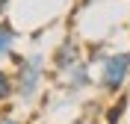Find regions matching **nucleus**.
Masks as SVG:
<instances>
[{
  "instance_id": "obj_8",
  "label": "nucleus",
  "mask_w": 130,
  "mask_h": 124,
  "mask_svg": "<svg viewBox=\"0 0 130 124\" xmlns=\"http://www.w3.org/2000/svg\"><path fill=\"white\" fill-rule=\"evenodd\" d=\"M6 3H9V0H0V12H3V9H6Z\"/></svg>"
},
{
  "instance_id": "obj_7",
  "label": "nucleus",
  "mask_w": 130,
  "mask_h": 124,
  "mask_svg": "<svg viewBox=\"0 0 130 124\" xmlns=\"http://www.w3.org/2000/svg\"><path fill=\"white\" fill-rule=\"evenodd\" d=\"M0 124H21L18 118H9V115H0Z\"/></svg>"
},
{
  "instance_id": "obj_5",
  "label": "nucleus",
  "mask_w": 130,
  "mask_h": 124,
  "mask_svg": "<svg viewBox=\"0 0 130 124\" xmlns=\"http://www.w3.org/2000/svg\"><path fill=\"white\" fill-rule=\"evenodd\" d=\"M15 41H18V33H15L9 24H0V62L12 56V50H15Z\"/></svg>"
},
{
  "instance_id": "obj_4",
  "label": "nucleus",
  "mask_w": 130,
  "mask_h": 124,
  "mask_svg": "<svg viewBox=\"0 0 130 124\" xmlns=\"http://www.w3.org/2000/svg\"><path fill=\"white\" fill-rule=\"evenodd\" d=\"M80 59H83L80 44H77L74 39H65L62 44L56 47V53H53V68H56V71H62V68L74 65V62H80Z\"/></svg>"
},
{
  "instance_id": "obj_2",
  "label": "nucleus",
  "mask_w": 130,
  "mask_h": 124,
  "mask_svg": "<svg viewBox=\"0 0 130 124\" xmlns=\"http://www.w3.org/2000/svg\"><path fill=\"white\" fill-rule=\"evenodd\" d=\"M130 77V50H118L101 59V89L115 95L118 89H124V83Z\"/></svg>"
},
{
  "instance_id": "obj_9",
  "label": "nucleus",
  "mask_w": 130,
  "mask_h": 124,
  "mask_svg": "<svg viewBox=\"0 0 130 124\" xmlns=\"http://www.w3.org/2000/svg\"><path fill=\"white\" fill-rule=\"evenodd\" d=\"M80 3H83V6H92V3H95V0H80Z\"/></svg>"
},
{
  "instance_id": "obj_6",
  "label": "nucleus",
  "mask_w": 130,
  "mask_h": 124,
  "mask_svg": "<svg viewBox=\"0 0 130 124\" xmlns=\"http://www.w3.org/2000/svg\"><path fill=\"white\" fill-rule=\"evenodd\" d=\"M12 95H15V74L0 68V103H6Z\"/></svg>"
},
{
  "instance_id": "obj_1",
  "label": "nucleus",
  "mask_w": 130,
  "mask_h": 124,
  "mask_svg": "<svg viewBox=\"0 0 130 124\" xmlns=\"http://www.w3.org/2000/svg\"><path fill=\"white\" fill-rule=\"evenodd\" d=\"M44 80V56L41 53H30V56L18 59V71H15V95L21 100H32L41 89Z\"/></svg>"
},
{
  "instance_id": "obj_3",
  "label": "nucleus",
  "mask_w": 130,
  "mask_h": 124,
  "mask_svg": "<svg viewBox=\"0 0 130 124\" xmlns=\"http://www.w3.org/2000/svg\"><path fill=\"white\" fill-rule=\"evenodd\" d=\"M56 74H59V83H62L68 92H80V89H86V86L92 83V74H89L86 59H80V62L62 68V71H56Z\"/></svg>"
}]
</instances>
